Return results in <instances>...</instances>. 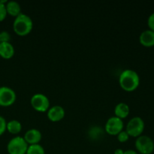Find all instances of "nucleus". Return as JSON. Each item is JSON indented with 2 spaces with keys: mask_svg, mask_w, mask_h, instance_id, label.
Listing matches in <instances>:
<instances>
[{
  "mask_svg": "<svg viewBox=\"0 0 154 154\" xmlns=\"http://www.w3.org/2000/svg\"><path fill=\"white\" fill-rule=\"evenodd\" d=\"M16 99V93L13 89L9 87H6V86L0 87V105L1 106H10L14 103Z\"/></svg>",
  "mask_w": 154,
  "mask_h": 154,
  "instance_id": "8",
  "label": "nucleus"
},
{
  "mask_svg": "<svg viewBox=\"0 0 154 154\" xmlns=\"http://www.w3.org/2000/svg\"><path fill=\"white\" fill-rule=\"evenodd\" d=\"M147 25L149 26V29L154 32V12L149 16L147 19Z\"/></svg>",
  "mask_w": 154,
  "mask_h": 154,
  "instance_id": "21",
  "label": "nucleus"
},
{
  "mask_svg": "<svg viewBox=\"0 0 154 154\" xmlns=\"http://www.w3.org/2000/svg\"><path fill=\"white\" fill-rule=\"evenodd\" d=\"M42 138V132L37 129H30L25 132L23 138L29 145L38 144Z\"/></svg>",
  "mask_w": 154,
  "mask_h": 154,
  "instance_id": "10",
  "label": "nucleus"
},
{
  "mask_svg": "<svg viewBox=\"0 0 154 154\" xmlns=\"http://www.w3.org/2000/svg\"><path fill=\"white\" fill-rule=\"evenodd\" d=\"M139 42L144 47L154 46V32L150 29L143 31L139 36Z\"/></svg>",
  "mask_w": 154,
  "mask_h": 154,
  "instance_id": "11",
  "label": "nucleus"
},
{
  "mask_svg": "<svg viewBox=\"0 0 154 154\" xmlns=\"http://www.w3.org/2000/svg\"><path fill=\"white\" fill-rule=\"evenodd\" d=\"M22 129V124L19 120H11L7 122L6 130L11 134H18Z\"/></svg>",
  "mask_w": 154,
  "mask_h": 154,
  "instance_id": "15",
  "label": "nucleus"
},
{
  "mask_svg": "<svg viewBox=\"0 0 154 154\" xmlns=\"http://www.w3.org/2000/svg\"><path fill=\"white\" fill-rule=\"evenodd\" d=\"M29 144L23 137L16 136L12 138L7 144V150L9 154H26Z\"/></svg>",
  "mask_w": 154,
  "mask_h": 154,
  "instance_id": "3",
  "label": "nucleus"
},
{
  "mask_svg": "<svg viewBox=\"0 0 154 154\" xmlns=\"http://www.w3.org/2000/svg\"><path fill=\"white\" fill-rule=\"evenodd\" d=\"M14 48L11 42L0 43V56L4 59H10L14 55Z\"/></svg>",
  "mask_w": 154,
  "mask_h": 154,
  "instance_id": "12",
  "label": "nucleus"
},
{
  "mask_svg": "<svg viewBox=\"0 0 154 154\" xmlns=\"http://www.w3.org/2000/svg\"><path fill=\"white\" fill-rule=\"evenodd\" d=\"M119 83L123 90L127 92H132L136 90L139 86V75L135 71L132 69H126L120 75Z\"/></svg>",
  "mask_w": 154,
  "mask_h": 154,
  "instance_id": "1",
  "label": "nucleus"
},
{
  "mask_svg": "<svg viewBox=\"0 0 154 154\" xmlns=\"http://www.w3.org/2000/svg\"><path fill=\"white\" fill-rule=\"evenodd\" d=\"M26 154H45V150L41 144H31L29 145Z\"/></svg>",
  "mask_w": 154,
  "mask_h": 154,
  "instance_id": "16",
  "label": "nucleus"
},
{
  "mask_svg": "<svg viewBox=\"0 0 154 154\" xmlns=\"http://www.w3.org/2000/svg\"><path fill=\"white\" fill-rule=\"evenodd\" d=\"M129 137L130 136L127 133V132L126 130H123L117 135V140L120 142H126L129 140Z\"/></svg>",
  "mask_w": 154,
  "mask_h": 154,
  "instance_id": "19",
  "label": "nucleus"
},
{
  "mask_svg": "<svg viewBox=\"0 0 154 154\" xmlns=\"http://www.w3.org/2000/svg\"><path fill=\"white\" fill-rule=\"evenodd\" d=\"M135 147L141 154H151L154 150V142L147 135H140L135 140Z\"/></svg>",
  "mask_w": 154,
  "mask_h": 154,
  "instance_id": "5",
  "label": "nucleus"
},
{
  "mask_svg": "<svg viewBox=\"0 0 154 154\" xmlns=\"http://www.w3.org/2000/svg\"><path fill=\"white\" fill-rule=\"evenodd\" d=\"M145 128L144 120L140 117H134L126 124V131L129 136L138 138L141 135Z\"/></svg>",
  "mask_w": 154,
  "mask_h": 154,
  "instance_id": "4",
  "label": "nucleus"
},
{
  "mask_svg": "<svg viewBox=\"0 0 154 154\" xmlns=\"http://www.w3.org/2000/svg\"><path fill=\"white\" fill-rule=\"evenodd\" d=\"M130 112L129 106L125 102H119L114 108V114L120 119H124L128 117Z\"/></svg>",
  "mask_w": 154,
  "mask_h": 154,
  "instance_id": "13",
  "label": "nucleus"
},
{
  "mask_svg": "<svg viewBox=\"0 0 154 154\" xmlns=\"http://www.w3.org/2000/svg\"><path fill=\"white\" fill-rule=\"evenodd\" d=\"M6 126H7V121L5 118L0 115V135H2L5 132Z\"/></svg>",
  "mask_w": 154,
  "mask_h": 154,
  "instance_id": "20",
  "label": "nucleus"
},
{
  "mask_svg": "<svg viewBox=\"0 0 154 154\" xmlns=\"http://www.w3.org/2000/svg\"><path fill=\"white\" fill-rule=\"evenodd\" d=\"M31 105L35 111L45 112L50 108V101L48 96L42 93H35L30 99Z\"/></svg>",
  "mask_w": 154,
  "mask_h": 154,
  "instance_id": "6",
  "label": "nucleus"
},
{
  "mask_svg": "<svg viewBox=\"0 0 154 154\" xmlns=\"http://www.w3.org/2000/svg\"><path fill=\"white\" fill-rule=\"evenodd\" d=\"M123 153H124V151H123V150H122V149L120 148H117L114 150V154H123Z\"/></svg>",
  "mask_w": 154,
  "mask_h": 154,
  "instance_id": "23",
  "label": "nucleus"
},
{
  "mask_svg": "<svg viewBox=\"0 0 154 154\" xmlns=\"http://www.w3.org/2000/svg\"><path fill=\"white\" fill-rule=\"evenodd\" d=\"M6 2V0H0V21L4 20L8 14L5 7Z\"/></svg>",
  "mask_w": 154,
  "mask_h": 154,
  "instance_id": "17",
  "label": "nucleus"
},
{
  "mask_svg": "<svg viewBox=\"0 0 154 154\" xmlns=\"http://www.w3.org/2000/svg\"><path fill=\"white\" fill-rule=\"evenodd\" d=\"M66 114L65 109L60 105H54L47 111L48 119L52 122H58L63 120Z\"/></svg>",
  "mask_w": 154,
  "mask_h": 154,
  "instance_id": "9",
  "label": "nucleus"
},
{
  "mask_svg": "<svg viewBox=\"0 0 154 154\" xmlns=\"http://www.w3.org/2000/svg\"><path fill=\"white\" fill-rule=\"evenodd\" d=\"M5 7L7 14L13 17H15L22 13L21 12V7L20 4L17 2L14 1V0L7 1L5 4Z\"/></svg>",
  "mask_w": 154,
  "mask_h": 154,
  "instance_id": "14",
  "label": "nucleus"
},
{
  "mask_svg": "<svg viewBox=\"0 0 154 154\" xmlns=\"http://www.w3.org/2000/svg\"><path fill=\"white\" fill-rule=\"evenodd\" d=\"M11 39V35L8 31L3 30V31L0 32V43L1 42H10Z\"/></svg>",
  "mask_w": 154,
  "mask_h": 154,
  "instance_id": "18",
  "label": "nucleus"
},
{
  "mask_svg": "<svg viewBox=\"0 0 154 154\" xmlns=\"http://www.w3.org/2000/svg\"><path fill=\"white\" fill-rule=\"evenodd\" d=\"M33 28V21L29 15L21 13L16 17L13 23V29L15 33L24 36L31 32Z\"/></svg>",
  "mask_w": 154,
  "mask_h": 154,
  "instance_id": "2",
  "label": "nucleus"
},
{
  "mask_svg": "<svg viewBox=\"0 0 154 154\" xmlns=\"http://www.w3.org/2000/svg\"><path fill=\"white\" fill-rule=\"evenodd\" d=\"M124 123L122 119L114 116L108 118L105 126V132L111 135H117L123 130Z\"/></svg>",
  "mask_w": 154,
  "mask_h": 154,
  "instance_id": "7",
  "label": "nucleus"
},
{
  "mask_svg": "<svg viewBox=\"0 0 154 154\" xmlns=\"http://www.w3.org/2000/svg\"><path fill=\"white\" fill-rule=\"evenodd\" d=\"M123 154H138L135 150H127L126 151H124Z\"/></svg>",
  "mask_w": 154,
  "mask_h": 154,
  "instance_id": "22",
  "label": "nucleus"
}]
</instances>
